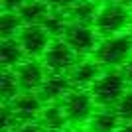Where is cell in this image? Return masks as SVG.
Wrapping results in <instances>:
<instances>
[{
	"label": "cell",
	"instance_id": "17",
	"mask_svg": "<svg viewBox=\"0 0 132 132\" xmlns=\"http://www.w3.org/2000/svg\"><path fill=\"white\" fill-rule=\"evenodd\" d=\"M0 93H2V101H4V105L12 103L18 95L22 93L14 69H4V71H2V77H0Z\"/></svg>",
	"mask_w": 132,
	"mask_h": 132
},
{
	"label": "cell",
	"instance_id": "24",
	"mask_svg": "<svg viewBox=\"0 0 132 132\" xmlns=\"http://www.w3.org/2000/svg\"><path fill=\"white\" fill-rule=\"evenodd\" d=\"M120 73H122V77H124V81H126L128 89H132V57L120 67Z\"/></svg>",
	"mask_w": 132,
	"mask_h": 132
},
{
	"label": "cell",
	"instance_id": "19",
	"mask_svg": "<svg viewBox=\"0 0 132 132\" xmlns=\"http://www.w3.org/2000/svg\"><path fill=\"white\" fill-rule=\"evenodd\" d=\"M22 28H24V22L18 12H2V16H0V36H2V39L18 38Z\"/></svg>",
	"mask_w": 132,
	"mask_h": 132
},
{
	"label": "cell",
	"instance_id": "13",
	"mask_svg": "<svg viewBox=\"0 0 132 132\" xmlns=\"http://www.w3.org/2000/svg\"><path fill=\"white\" fill-rule=\"evenodd\" d=\"M39 122L45 126L47 132H65V130H69L67 126L71 124L61 103H47L44 106V110H42Z\"/></svg>",
	"mask_w": 132,
	"mask_h": 132
},
{
	"label": "cell",
	"instance_id": "3",
	"mask_svg": "<svg viewBox=\"0 0 132 132\" xmlns=\"http://www.w3.org/2000/svg\"><path fill=\"white\" fill-rule=\"evenodd\" d=\"M97 106H116V103L124 97L128 91V85L122 77L120 69H106L101 73V77L95 81L91 89Z\"/></svg>",
	"mask_w": 132,
	"mask_h": 132
},
{
	"label": "cell",
	"instance_id": "12",
	"mask_svg": "<svg viewBox=\"0 0 132 132\" xmlns=\"http://www.w3.org/2000/svg\"><path fill=\"white\" fill-rule=\"evenodd\" d=\"M122 120L116 114L114 106H97L93 116L85 124L87 132H116L120 128Z\"/></svg>",
	"mask_w": 132,
	"mask_h": 132
},
{
	"label": "cell",
	"instance_id": "23",
	"mask_svg": "<svg viewBox=\"0 0 132 132\" xmlns=\"http://www.w3.org/2000/svg\"><path fill=\"white\" fill-rule=\"evenodd\" d=\"M28 0H2V10L4 12H18Z\"/></svg>",
	"mask_w": 132,
	"mask_h": 132
},
{
	"label": "cell",
	"instance_id": "10",
	"mask_svg": "<svg viewBox=\"0 0 132 132\" xmlns=\"http://www.w3.org/2000/svg\"><path fill=\"white\" fill-rule=\"evenodd\" d=\"M73 89L71 79H69V73H47L44 85L38 93L42 97L45 105L47 103H61L63 97H65L69 91Z\"/></svg>",
	"mask_w": 132,
	"mask_h": 132
},
{
	"label": "cell",
	"instance_id": "6",
	"mask_svg": "<svg viewBox=\"0 0 132 132\" xmlns=\"http://www.w3.org/2000/svg\"><path fill=\"white\" fill-rule=\"evenodd\" d=\"M79 55L63 42V39H53L50 47L45 50L42 63L45 65L47 73H69L73 67L77 65Z\"/></svg>",
	"mask_w": 132,
	"mask_h": 132
},
{
	"label": "cell",
	"instance_id": "28",
	"mask_svg": "<svg viewBox=\"0 0 132 132\" xmlns=\"http://www.w3.org/2000/svg\"><path fill=\"white\" fill-rule=\"evenodd\" d=\"M97 2H99V0H97ZM103 2H112V0H103Z\"/></svg>",
	"mask_w": 132,
	"mask_h": 132
},
{
	"label": "cell",
	"instance_id": "5",
	"mask_svg": "<svg viewBox=\"0 0 132 132\" xmlns=\"http://www.w3.org/2000/svg\"><path fill=\"white\" fill-rule=\"evenodd\" d=\"M61 39L77 55L95 53V50H97V45L101 42L95 26H85V24H75V22H69Z\"/></svg>",
	"mask_w": 132,
	"mask_h": 132
},
{
	"label": "cell",
	"instance_id": "4",
	"mask_svg": "<svg viewBox=\"0 0 132 132\" xmlns=\"http://www.w3.org/2000/svg\"><path fill=\"white\" fill-rule=\"evenodd\" d=\"M61 105L65 109V114L71 124L79 126V124H87L89 118L93 116L97 110V103H95L93 95L89 89H75L73 87L69 93L63 97Z\"/></svg>",
	"mask_w": 132,
	"mask_h": 132
},
{
	"label": "cell",
	"instance_id": "1",
	"mask_svg": "<svg viewBox=\"0 0 132 132\" xmlns=\"http://www.w3.org/2000/svg\"><path fill=\"white\" fill-rule=\"evenodd\" d=\"M93 57L103 69H120L132 57V32L103 38L95 50Z\"/></svg>",
	"mask_w": 132,
	"mask_h": 132
},
{
	"label": "cell",
	"instance_id": "15",
	"mask_svg": "<svg viewBox=\"0 0 132 132\" xmlns=\"http://www.w3.org/2000/svg\"><path fill=\"white\" fill-rule=\"evenodd\" d=\"M26 57V51L22 50V45L18 42V38H10V39H2V45H0V61H2V67L4 69H16L20 63H24Z\"/></svg>",
	"mask_w": 132,
	"mask_h": 132
},
{
	"label": "cell",
	"instance_id": "22",
	"mask_svg": "<svg viewBox=\"0 0 132 132\" xmlns=\"http://www.w3.org/2000/svg\"><path fill=\"white\" fill-rule=\"evenodd\" d=\"M51 4V8L53 10H63V12H67L71 6H75L79 2V0H47Z\"/></svg>",
	"mask_w": 132,
	"mask_h": 132
},
{
	"label": "cell",
	"instance_id": "25",
	"mask_svg": "<svg viewBox=\"0 0 132 132\" xmlns=\"http://www.w3.org/2000/svg\"><path fill=\"white\" fill-rule=\"evenodd\" d=\"M116 132H132V122H122Z\"/></svg>",
	"mask_w": 132,
	"mask_h": 132
},
{
	"label": "cell",
	"instance_id": "21",
	"mask_svg": "<svg viewBox=\"0 0 132 132\" xmlns=\"http://www.w3.org/2000/svg\"><path fill=\"white\" fill-rule=\"evenodd\" d=\"M14 132H47V130L39 120H32V122H22Z\"/></svg>",
	"mask_w": 132,
	"mask_h": 132
},
{
	"label": "cell",
	"instance_id": "16",
	"mask_svg": "<svg viewBox=\"0 0 132 132\" xmlns=\"http://www.w3.org/2000/svg\"><path fill=\"white\" fill-rule=\"evenodd\" d=\"M99 8H101V6L97 4V0H79L75 6H71V8L67 10L69 22L85 24V26H93Z\"/></svg>",
	"mask_w": 132,
	"mask_h": 132
},
{
	"label": "cell",
	"instance_id": "14",
	"mask_svg": "<svg viewBox=\"0 0 132 132\" xmlns=\"http://www.w3.org/2000/svg\"><path fill=\"white\" fill-rule=\"evenodd\" d=\"M51 4L47 0H28L26 4L18 10L24 26H42L51 14Z\"/></svg>",
	"mask_w": 132,
	"mask_h": 132
},
{
	"label": "cell",
	"instance_id": "11",
	"mask_svg": "<svg viewBox=\"0 0 132 132\" xmlns=\"http://www.w3.org/2000/svg\"><path fill=\"white\" fill-rule=\"evenodd\" d=\"M101 73H103V67L93 57V59L77 61V65L69 71V79L75 89H91L95 81L101 77Z\"/></svg>",
	"mask_w": 132,
	"mask_h": 132
},
{
	"label": "cell",
	"instance_id": "9",
	"mask_svg": "<svg viewBox=\"0 0 132 132\" xmlns=\"http://www.w3.org/2000/svg\"><path fill=\"white\" fill-rule=\"evenodd\" d=\"M22 91H39L47 77V69L38 59H26L14 69Z\"/></svg>",
	"mask_w": 132,
	"mask_h": 132
},
{
	"label": "cell",
	"instance_id": "26",
	"mask_svg": "<svg viewBox=\"0 0 132 132\" xmlns=\"http://www.w3.org/2000/svg\"><path fill=\"white\" fill-rule=\"evenodd\" d=\"M116 2H120V4L128 6V8H132V0H116Z\"/></svg>",
	"mask_w": 132,
	"mask_h": 132
},
{
	"label": "cell",
	"instance_id": "27",
	"mask_svg": "<svg viewBox=\"0 0 132 132\" xmlns=\"http://www.w3.org/2000/svg\"><path fill=\"white\" fill-rule=\"evenodd\" d=\"M65 132H87V130H65Z\"/></svg>",
	"mask_w": 132,
	"mask_h": 132
},
{
	"label": "cell",
	"instance_id": "2",
	"mask_svg": "<svg viewBox=\"0 0 132 132\" xmlns=\"http://www.w3.org/2000/svg\"><path fill=\"white\" fill-rule=\"evenodd\" d=\"M93 26L101 38H109V36L128 32L132 28V8L116 2V0L105 2L97 12Z\"/></svg>",
	"mask_w": 132,
	"mask_h": 132
},
{
	"label": "cell",
	"instance_id": "8",
	"mask_svg": "<svg viewBox=\"0 0 132 132\" xmlns=\"http://www.w3.org/2000/svg\"><path fill=\"white\" fill-rule=\"evenodd\" d=\"M12 109V112L16 114L18 122H32V120H39L42 110H44L45 103L42 101L38 91H22L16 99L8 103Z\"/></svg>",
	"mask_w": 132,
	"mask_h": 132
},
{
	"label": "cell",
	"instance_id": "18",
	"mask_svg": "<svg viewBox=\"0 0 132 132\" xmlns=\"http://www.w3.org/2000/svg\"><path fill=\"white\" fill-rule=\"evenodd\" d=\"M42 26L45 28V32L50 34L53 39H59V38H63V32L69 26V16L63 10H51V14L47 16V20Z\"/></svg>",
	"mask_w": 132,
	"mask_h": 132
},
{
	"label": "cell",
	"instance_id": "7",
	"mask_svg": "<svg viewBox=\"0 0 132 132\" xmlns=\"http://www.w3.org/2000/svg\"><path fill=\"white\" fill-rule=\"evenodd\" d=\"M18 42L26 51L28 59H38V57H44L53 38L45 32L44 26H24L18 34Z\"/></svg>",
	"mask_w": 132,
	"mask_h": 132
},
{
	"label": "cell",
	"instance_id": "20",
	"mask_svg": "<svg viewBox=\"0 0 132 132\" xmlns=\"http://www.w3.org/2000/svg\"><path fill=\"white\" fill-rule=\"evenodd\" d=\"M116 114L120 116L122 122H132V89H128L124 97H122L114 106Z\"/></svg>",
	"mask_w": 132,
	"mask_h": 132
}]
</instances>
